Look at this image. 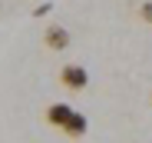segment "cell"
Segmentation results:
<instances>
[{
    "mask_svg": "<svg viewBox=\"0 0 152 143\" xmlns=\"http://www.w3.org/2000/svg\"><path fill=\"white\" fill-rule=\"evenodd\" d=\"M43 43L50 47V50H69V30L60 27V23H53V27H46Z\"/></svg>",
    "mask_w": 152,
    "mask_h": 143,
    "instance_id": "7a4b0ae2",
    "label": "cell"
},
{
    "mask_svg": "<svg viewBox=\"0 0 152 143\" xmlns=\"http://www.w3.org/2000/svg\"><path fill=\"white\" fill-rule=\"evenodd\" d=\"M139 13H142V20H149V23H152V0H149V4H142V10H139Z\"/></svg>",
    "mask_w": 152,
    "mask_h": 143,
    "instance_id": "5b68a950",
    "label": "cell"
},
{
    "mask_svg": "<svg viewBox=\"0 0 152 143\" xmlns=\"http://www.w3.org/2000/svg\"><path fill=\"white\" fill-rule=\"evenodd\" d=\"M69 116H73V107H69V103H50V110H46V123L63 130V127L69 123Z\"/></svg>",
    "mask_w": 152,
    "mask_h": 143,
    "instance_id": "3957f363",
    "label": "cell"
},
{
    "mask_svg": "<svg viewBox=\"0 0 152 143\" xmlns=\"http://www.w3.org/2000/svg\"><path fill=\"white\" fill-rule=\"evenodd\" d=\"M63 133H69V136H83V133H89V120H86L80 110H73V116H69V123L63 127Z\"/></svg>",
    "mask_w": 152,
    "mask_h": 143,
    "instance_id": "277c9868",
    "label": "cell"
},
{
    "mask_svg": "<svg viewBox=\"0 0 152 143\" xmlns=\"http://www.w3.org/2000/svg\"><path fill=\"white\" fill-rule=\"evenodd\" d=\"M60 83H63L66 90H86V83H89V70L80 67V63H66V67L60 70Z\"/></svg>",
    "mask_w": 152,
    "mask_h": 143,
    "instance_id": "6da1fadb",
    "label": "cell"
}]
</instances>
